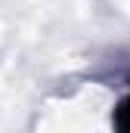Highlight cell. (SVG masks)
<instances>
[{"label":"cell","instance_id":"1","mask_svg":"<svg viewBox=\"0 0 130 133\" xmlns=\"http://www.w3.org/2000/svg\"><path fill=\"white\" fill-rule=\"evenodd\" d=\"M115 124L124 133H130V93H127V99L118 105V111H115Z\"/></svg>","mask_w":130,"mask_h":133}]
</instances>
